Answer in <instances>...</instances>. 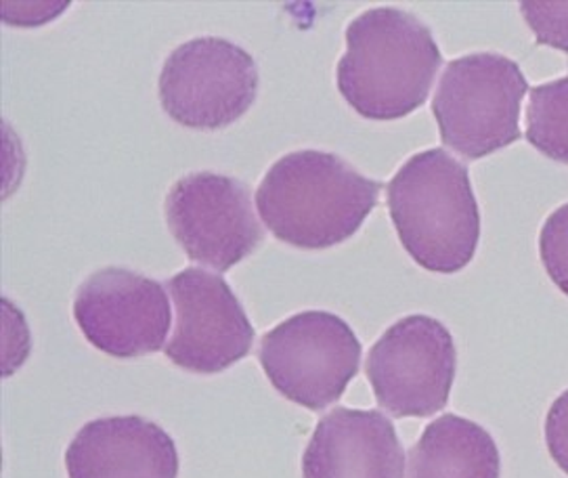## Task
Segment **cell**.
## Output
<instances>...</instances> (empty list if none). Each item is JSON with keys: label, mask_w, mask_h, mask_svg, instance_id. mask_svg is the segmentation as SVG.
<instances>
[{"label": "cell", "mask_w": 568, "mask_h": 478, "mask_svg": "<svg viewBox=\"0 0 568 478\" xmlns=\"http://www.w3.org/2000/svg\"><path fill=\"white\" fill-rule=\"evenodd\" d=\"M382 183L338 153L301 150L280 157L256 190V209L280 242L325 250L353 237L378 206Z\"/></svg>", "instance_id": "1"}, {"label": "cell", "mask_w": 568, "mask_h": 478, "mask_svg": "<svg viewBox=\"0 0 568 478\" xmlns=\"http://www.w3.org/2000/svg\"><path fill=\"white\" fill-rule=\"evenodd\" d=\"M338 61V91L367 120L414 114L430 95L443 63L430 28L395 7H378L348 23Z\"/></svg>", "instance_id": "2"}, {"label": "cell", "mask_w": 568, "mask_h": 478, "mask_svg": "<svg viewBox=\"0 0 568 478\" xmlns=\"http://www.w3.org/2000/svg\"><path fill=\"white\" fill-rule=\"evenodd\" d=\"M398 240L417 265L452 275L473 263L480 211L468 169L447 150L412 155L386 187Z\"/></svg>", "instance_id": "3"}, {"label": "cell", "mask_w": 568, "mask_h": 478, "mask_svg": "<svg viewBox=\"0 0 568 478\" xmlns=\"http://www.w3.org/2000/svg\"><path fill=\"white\" fill-rule=\"evenodd\" d=\"M527 93L520 65L506 55L473 53L449 61L433 99L443 145L480 160L516 143Z\"/></svg>", "instance_id": "4"}, {"label": "cell", "mask_w": 568, "mask_h": 478, "mask_svg": "<svg viewBox=\"0 0 568 478\" xmlns=\"http://www.w3.org/2000/svg\"><path fill=\"white\" fill-rule=\"evenodd\" d=\"M258 362L285 399L322 411L357 376L359 338L338 315L304 311L266 332Z\"/></svg>", "instance_id": "5"}, {"label": "cell", "mask_w": 568, "mask_h": 478, "mask_svg": "<svg viewBox=\"0 0 568 478\" xmlns=\"http://www.w3.org/2000/svg\"><path fill=\"white\" fill-rule=\"evenodd\" d=\"M164 112L197 131L227 129L246 114L258 93L254 58L219 37L187 40L176 47L158 82Z\"/></svg>", "instance_id": "6"}, {"label": "cell", "mask_w": 568, "mask_h": 478, "mask_svg": "<svg viewBox=\"0 0 568 478\" xmlns=\"http://www.w3.org/2000/svg\"><path fill=\"white\" fill-rule=\"evenodd\" d=\"M455 369L454 336L428 315L398 319L369 348L365 362L376 401L395 418H428L445 409Z\"/></svg>", "instance_id": "7"}, {"label": "cell", "mask_w": 568, "mask_h": 478, "mask_svg": "<svg viewBox=\"0 0 568 478\" xmlns=\"http://www.w3.org/2000/svg\"><path fill=\"white\" fill-rule=\"evenodd\" d=\"M166 223L193 263L225 273L263 242L246 183L227 174L181 176L164 202Z\"/></svg>", "instance_id": "8"}, {"label": "cell", "mask_w": 568, "mask_h": 478, "mask_svg": "<svg viewBox=\"0 0 568 478\" xmlns=\"http://www.w3.org/2000/svg\"><path fill=\"white\" fill-rule=\"evenodd\" d=\"M74 319L99 350L115 359H134L166 346L171 301L152 277L129 268H101L78 287Z\"/></svg>", "instance_id": "9"}, {"label": "cell", "mask_w": 568, "mask_h": 478, "mask_svg": "<svg viewBox=\"0 0 568 478\" xmlns=\"http://www.w3.org/2000/svg\"><path fill=\"white\" fill-rule=\"evenodd\" d=\"M176 327L164 346L172 364L193 374H221L242 362L254 345V327L227 282L190 267L169 279Z\"/></svg>", "instance_id": "10"}, {"label": "cell", "mask_w": 568, "mask_h": 478, "mask_svg": "<svg viewBox=\"0 0 568 478\" xmlns=\"http://www.w3.org/2000/svg\"><path fill=\"white\" fill-rule=\"evenodd\" d=\"M405 449L378 409L336 407L306 445L303 478H403Z\"/></svg>", "instance_id": "11"}, {"label": "cell", "mask_w": 568, "mask_h": 478, "mask_svg": "<svg viewBox=\"0 0 568 478\" xmlns=\"http://www.w3.org/2000/svg\"><path fill=\"white\" fill-rule=\"evenodd\" d=\"M70 478H176L174 440L141 416L89 421L65 449Z\"/></svg>", "instance_id": "12"}, {"label": "cell", "mask_w": 568, "mask_h": 478, "mask_svg": "<svg viewBox=\"0 0 568 478\" xmlns=\"http://www.w3.org/2000/svg\"><path fill=\"white\" fill-rule=\"evenodd\" d=\"M491 435L473 420L445 414L428 424L409 451V478H499Z\"/></svg>", "instance_id": "13"}, {"label": "cell", "mask_w": 568, "mask_h": 478, "mask_svg": "<svg viewBox=\"0 0 568 478\" xmlns=\"http://www.w3.org/2000/svg\"><path fill=\"white\" fill-rule=\"evenodd\" d=\"M525 136L537 152L568 166V77L530 89Z\"/></svg>", "instance_id": "14"}, {"label": "cell", "mask_w": 568, "mask_h": 478, "mask_svg": "<svg viewBox=\"0 0 568 478\" xmlns=\"http://www.w3.org/2000/svg\"><path fill=\"white\" fill-rule=\"evenodd\" d=\"M520 13L537 44L568 55V0H525L520 2Z\"/></svg>", "instance_id": "15"}, {"label": "cell", "mask_w": 568, "mask_h": 478, "mask_svg": "<svg viewBox=\"0 0 568 478\" xmlns=\"http://www.w3.org/2000/svg\"><path fill=\"white\" fill-rule=\"evenodd\" d=\"M539 256L554 286L568 296V204L546 218L539 233Z\"/></svg>", "instance_id": "16"}, {"label": "cell", "mask_w": 568, "mask_h": 478, "mask_svg": "<svg viewBox=\"0 0 568 478\" xmlns=\"http://www.w3.org/2000/svg\"><path fill=\"white\" fill-rule=\"evenodd\" d=\"M546 445L556 466L568 475V390L551 403L546 416Z\"/></svg>", "instance_id": "17"}]
</instances>
